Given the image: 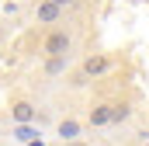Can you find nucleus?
I'll return each instance as SVG.
<instances>
[{"label": "nucleus", "mask_w": 149, "mask_h": 146, "mask_svg": "<svg viewBox=\"0 0 149 146\" xmlns=\"http://www.w3.org/2000/svg\"><path fill=\"white\" fill-rule=\"evenodd\" d=\"M38 52L45 59H70V52H73V32L70 28H49L42 35Z\"/></svg>", "instance_id": "f257e3e1"}, {"label": "nucleus", "mask_w": 149, "mask_h": 146, "mask_svg": "<svg viewBox=\"0 0 149 146\" xmlns=\"http://www.w3.org/2000/svg\"><path fill=\"white\" fill-rule=\"evenodd\" d=\"M114 66V59L108 56V52H94V56H87L83 63H80V70H76L73 84L80 87V84H90V80H97V77H104V73Z\"/></svg>", "instance_id": "f03ea898"}, {"label": "nucleus", "mask_w": 149, "mask_h": 146, "mask_svg": "<svg viewBox=\"0 0 149 146\" xmlns=\"http://www.w3.org/2000/svg\"><path fill=\"white\" fill-rule=\"evenodd\" d=\"M31 14H35V25H59L63 7H59V4H52V0H38Z\"/></svg>", "instance_id": "7ed1b4c3"}, {"label": "nucleus", "mask_w": 149, "mask_h": 146, "mask_svg": "<svg viewBox=\"0 0 149 146\" xmlns=\"http://www.w3.org/2000/svg\"><path fill=\"white\" fill-rule=\"evenodd\" d=\"M10 122H14V125H31V122H35V105H31L28 98H17V101L10 105Z\"/></svg>", "instance_id": "20e7f679"}, {"label": "nucleus", "mask_w": 149, "mask_h": 146, "mask_svg": "<svg viewBox=\"0 0 149 146\" xmlns=\"http://www.w3.org/2000/svg\"><path fill=\"white\" fill-rule=\"evenodd\" d=\"M80 132H83V125H80L76 118H63V122L56 125V136H59L63 143H76V139H80Z\"/></svg>", "instance_id": "39448f33"}, {"label": "nucleus", "mask_w": 149, "mask_h": 146, "mask_svg": "<svg viewBox=\"0 0 149 146\" xmlns=\"http://www.w3.org/2000/svg\"><path fill=\"white\" fill-rule=\"evenodd\" d=\"M90 125H94V129L111 125V105H108V101H101V105H94V108H90Z\"/></svg>", "instance_id": "423d86ee"}, {"label": "nucleus", "mask_w": 149, "mask_h": 146, "mask_svg": "<svg viewBox=\"0 0 149 146\" xmlns=\"http://www.w3.org/2000/svg\"><path fill=\"white\" fill-rule=\"evenodd\" d=\"M128 115H132V105H125V101L111 105V125H121V122H128Z\"/></svg>", "instance_id": "0eeeda50"}, {"label": "nucleus", "mask_w": 149, "mask_h": 146, "mask_svg": "<svg viewBox=\"0 0 149 146\" xmlns=\"http://www.w3.org/2000/svg\"><path fill=\"white\" fill-rule=\"evenodd\" d=\"M66 73V59H45V77H59Z\"/></svg>", "instance_id": "6e6552de"}, {"label": "nucleus", "mask_w": 149, "mask_h": 146, "mask_svg": "<svg viewBox=\"0 0 149 146\" xmlns=\"http://www.w3.org/2000/svg\"><path fill=\"white\" fill-rule=\"evenodd\" d=\"M14 136L24 139V143H31V139H35V129H31V125H14Z\"/></svg>", "instance_id": "1a4fd4ad"}, {"label": "nucleus", "mask_w": 149, "mask_h": 146, "mask_svg": "<svg viewBox=\"0 0 149 146\" xmlns=\"http://www.w3.org/2000/svg\"><path fill=\"white\" fill-rule=\"evenodd\" d=\"M52 4H59V7H70V4H73V0H52Z\"/></svg>", "instance_id": "9d476101"}, {"label": "nucleus", "mask_w": 149, "mask_h": 146, "mask_svg": "<svg viewBox=\"0 0 149 146\" xmlns=\"http://www.w3.org/2000/svg\"><path fill=\"white\" fill-rule=\"evenodd\" d=\"M28 146H45V143H42V139H31V143H28Z\"/></svg>", "instance_id": "9b49d317"}, {"label": "nucleus", "mask_w": 149, "mask_h": 146, "mask_svg": "<svg viewBox=\"0 0 149 146\" xmlns=\"http://www.w3.org/2000/svg\"><path fill=\"white\" fill-rule=\"evenodd\" d=\"M66 146H87V143H80V139H76V143H66Z\"/></svg>", "instance_id": "f8f14e48"}]
</instances>
